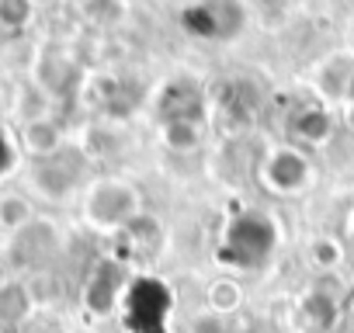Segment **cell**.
I'll list each match as a JSON object with an SVG mask.
<instances>
[{"instance_id":"cell-1","label":"cell","mask_w":354,"mask_h":333,"mask_svg":"<svg viewBox=\"0 0 354 333\" xmlns=\"http://www.w3.org/2000/svg\"><path fill=\"white\" fill-rule=\"evenodd\" d=\"M278 243H281L278 219L264 209H243L226 222L223 240L216 247V264L230 271H261L274 257Z\"/></svg>"},{"instance_id":"cell-2","label":"cell","mask_w":354,"mask_h":333,"mask_svg":"<svg viewBox=\"0 0 354 333\" xmlns=\"http://www.w3.org/2000/svg\"><path fill=\"white\" fill-rule=\"evenodd\" d=\"M142 191L122 178H97L84 191V222L94 233L118 236L136 216H142Z\"/></svg>"},{"instance_id":"cell-3","label":"cell","mask_w":354,"mask_h":333,"mask_svg":"<svg viewBox=\"0 0 354 333\" xmlns=\"http://www.w3.org/2000/svg\"><path fill=\"white\" fill-rule=\"evenodd\" d=\"M118 309H122L129 333H160V330H167V319L174 309V292L163 278L136 271Z\"/></svg>"},{"instance_id":"cell-4","label":"cell","mask_w":354,"mask_h":333,"mask_svg":"<svg viewBox=\"0 0 354 333\" xmlns=\"http://www.w3.org/2000/svg\"><path fill=\"white\" fill-rule=\"evenodd\" d=\"M185 32L205 42H233L247 28L243 0H195L181 11Z\"/></svg>"},{"instance_id":"cell-5","label":"cell","mask_w":354,"mask_h":333,"mask_svg":"<svg viewBox=\"0 0 354 333\" xmlns=\"http://www.w3.org/2000/svg\"><path fill=\"white\" fill-rule=\"evenodd\" d=\"M257 178H261L264 191H271L278 198H292L313 184V160L299 146H274L264 153Z\"/></svg>"},{"instance_id":"cell-6","label":"cell","mask_w":354,"mask_h":333,"mask_svg":"<svg viewBox=\"0 0 354 333\" xmlns=\"http://www.w3.org/2000/svg\"><path fill=\"white\" fill-rule=\"evenodd\" d=\"M132 267L118 257H101L87 278V288H84V309L91 316H111L118 305H122V295L132 281Z\"/></svg>"},{"instance_id":"cell-7","label":"cell","mask_w":354,"mask_h":333,"mask_svg":"<svg viewBox=\"0 0 354 333\" xmlns=\"http://www.w3.org/2000/svg\"><path fill=\"white\" fill-rule=\"evenodd\" d=\"M209 104H205V91L198 80L192 77H174L160 87L156 94V122L170 125V122H195L205 125Z\"/></svg>"},{"instance_id":"cell-8","label":"cell","mask_w":354,"mask_h":333,"mask_svg":"<svg viewBox=\"0 0 354 333\" xmlns=\"http://www.w3.org/2000/svg\"><path fill=\"white\" fill-rule=\"evenodd\" d=\"M84 166H87L84 153L63 146L59 153H53V156H46V160L35 163V178H32V181H35V188H39L46 198H66V195L80 184Z\"/></svg>"},{"instance_id":"cell-9","label":"cell","mask_w":354,"mask_h":333,"mask_svg":"<svg viewBox=\"0 0 354 333\" xmlns=\"http://www.w3.org/2000/svg\"><path fill=\"white\" fill-rule=\"evenodd\" d=\"M115 240H118V247H122V254H115V257L125 260V264L132 267L136 260L156 257V250L163 247V222H160L156 216L142 212V216H136Z\"/></svg>"},{"instance_id":"cell-10","label":"cell","mask_w":354,"mask_h":333,"mask_svg":"<svg viewBox=\"0 0 354 333\" xmlns=\"http://www.w3.org/2000/svg\"><path fill=\"white\" fill-rule=\"evenodd\" d=\"M337 319H340V298L323 285L306 288L302 298L295 302V326L302 333H333Z\"/></svg>"},{"instance_id":"cell-11","label":"cell","mask_w":354,"mask_h":333,"mask_svg":"<svg viewBox=\"0 0 354 333\" xmlns=\"http://www.w3.org/2000/svg\"><path fill=\"white\" fill-rule=\"evenodd\" d=\"M292 125V135H295V142H299V149H313V146H323L330 135H333V115H330V108H323V104H302V108H295L292 111V118H288Z\"/></svg>"},{"instance_id":"cell-12","label":"cell","mask_w":354,"mask_h":333,"mask_svg":"<svg viewBox=\"0 0 354 333\" xmlns=\"http://www.w3.org/2000/svg\"><path fill=\"white\" fill-rule=\"evenodd\" d=\"M21 146H25V153H32L35 160H46V156H53V153H59L63 149V132H59V125L53 122V118H28L25 122V129H21Z\"/></svg>"},{"instance_id":"cell-13","label":"cell","mask_w":354,"mask_h":333,"mask_svg":"<svg viewBox=\"0 0 354 333\" xmlns=\"http://www.w3.org/2000/svg\"><path fill=\"white\" fill-rule=\"evenodd\" d=\"M35 312V295L25 281H0V323H25Z\"/></svg>"},{"instance_id":"cell-14","label":"cell","mask_w":354,"mask_h":333,"mask_svg":"<svg viewBox=\"0 0 354 333\" xmlns=\"http://www.w3.org/2000/svg\"><path fill=\"white\" fill-rule=\"evenodd\" d=\"M35 222V205L25 195H0V229L18 236L21 229H28Z\"/></svg>"},{"instance_id":"cell-15","label":"cell","mask_w":354,"mask_h":333,"mask_svg":"<svg viewBox=\"0 0 354 333\" xmlns=\"http://www.w3.org/2000/svg\"><path fill=\"white\" fill-rule=\"evenodd\" d=\"M202 132H205V125H195V122H170V125H160V139H163V146L174 149V153H192V149H198Z\"/></svg>"},{"instance_id":"cell-16","label":"cell","mask_w":354,"mask_h":333,"mask_svg":"<svg viewBox=\"0 0 354 333\" xmlns=\"http://www.w3.org/2000/svg\"><path fill=\"white\" fill-rule=\"evenodd\" d=\"M205 302H209L212 312L230 316V312H236V309L243 305V288H240V281H233V278H219V281L209 285Z\"/></svg>"},{"instance_id":"cell-17","label":"cell","mask_w":354,"mask_h":333,"mask_svg":"<svg viewBox=\"0 0 354 333\" xmlns=\"http://www.w3.org/2000/svg\"><path fill=\"white\" fill-rule=\"evenodd\" d=\"M309 260H313L319 271H333V267L344 260V247H340V240H333V236H319V240H313V247H309Z\"/></svg>"},{"instance_id":"cell-18","label":"cell","mask_w":354,"mask_h":333,"mask_svg":"<svg viewBox=\"0 0 354 333\" xmlns=\"http://www.w3.org/2000/svg\"><path fill=\"white\" fill-rule=\"evenodd\" d=\"M87 15L97 25H115V21H122V0H91Z\"/></svg>"},{"instance_id":"cell-19","label":"cell","mask_w":354,"mask_h":333,"mask_svg":"<svg viewBox=\"0 0 354 333\" xmlns=\"http://www.w3.org/2000/svg\"><path fill=\"white\" fill-rule=\"evenodd\" d=\"M344 104L351 108V115H354V77H351V84H347V94H344Z\"/></svg>"},{"instance_id":"cell-20","label":"cell","mask_w":354,"mask_h":333,"mask_svg":"<svg viewBox=\"0 0 354 333\" xmlns=\"http://www.w3.org/2000/svg\"><path fill=\"white\" fill-rule=\"evenodd\" d=\"M39 4H49V0H39Z\"/></svg>"},{"instance_id":"cell-21","label":"cell","mask_w":354,"mask_h":333,"mask_svg":"<svg viewBox=\"0 0 354 333\" xmlns=\"http://www.w3.org/2000/svg\"><path fill=\"white\" fill-rule=\"evenodd\" d=\"M351 333H354V330H351Z\"/></svg>"}]
</instances>
